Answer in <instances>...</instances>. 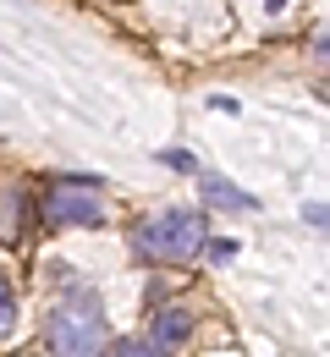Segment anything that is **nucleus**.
I'll return each instance as SVG.
<instances>
[{"mask_svg": "<svg viewBox=\"0 0 330 357\" xmlns=\"http://www.w3.org/2000/svg\"><path fill=\"white\" fill-rule=\"evenodd\" d=\"M264 6H270V11H281V6H286V0H264Z\"/></svg>", "mask_w": 330, "mask_h": 357, "instance_id": "1a4fd4ad", "label": "nucleus"}, {"mask_svg": "<svg viewBox=\"0 0 330 357\" xmlns=\"http://www.w3.org/2000/svg\"><path fill=\"white\" fill-rule=\"evenodd\" d=\"M160 160H165V165H177V171H193V160H188V154H182V149H165Z\"/></svg>", "mask_w": 330, "mask_h": 357, "instance_id": "6e6552de", "label": "nucleus"}, {"mask_svg": "<svg viewBox=\"0 0 330 357\" xmlns=\"http://www.w3.org/2000/svg\"><path fill=\"white\" fill-rule=\"evenodd\" d=\"M188 313H160V330H154V341H149V347H154V352H160V347H171V341H182V335H188Z\"/></svg>", "mask_w": 330, "mask_h": 357, "instance_id": "39448f33", "label": "nucleus"}, {"mask_svg": "<svg viewBox=\"0 0 330 357\" xmlns=\"http://www.w3.org/2000/svg\"><path fill=\"white\" fill-rule=\"evenodd\" d=\"M99 357H160V352H154L149 341H116V347L105 341V347H99Z\"/></svg>", "mask_w": 330, "mask_h": 357, "instance_id": "0eeeda50", "label": "nucleus"}, {"mask_svg": "<svg viewBox=\"0 0 330 357\" xmlns=\"http://www.w3.org/2000/svg\"><path fill=\"white\" fill-rule=\"evenodd\" d=\"M11 324H17V291H11V280L0 275V335H11Z\"/></svg>", "mask_w": 330, "mask_h": 357, "instance_id": "423d86ee", "label": "nucleus"}, {"mask_svg": "<svg viewBox=\"0 0 330 357\" xmlns=\"http://www.w3.org/2000/svg\"><path fill=\"white\" fill-rule=\"evenodd\" d=\"M45 225H105V198L99 181L61 176L45 187Z\"/></svg>", "mask_w": 330, "mask_h": 357, "instance_id": "7ed1b4c3", "label": "nucleus"}, {"mask_svg": "<svg viewBox=\"0 0 330 357\" xmlns=\"http://www.w3.org/2000/svg\"><path fill=\"white\" fill-rule=\"evenodd\" d=\"M133 248L149 264H193L209 248V225L198 209H160L133 231Z\"/></svg>", "mask_w": 330, "mask_h": 357, "instance_id": "f257e3e1", "label": "nucleus"}, {"mask_svg": "<svg viewBox=\"0 0 330 357\" xmlns=\"http://www.w3.org/2000/svg\"><path fill=\"white\" fill-rule=\"evenodd\" d=\"M204 198L215 209H253V192H242V187H232V181H220V176H204Z\"/></svg>", "mask_w": 330, "mask_h": 357, "instance_id": "20e7f679", "label": "nucleus"}, {"mask_svg": "<svg viewBox=\"0 0 330 357\" xmlns=\"http://www.w3.org/2000/svg\"><path fill=\"white\" fill-rule=\"evenodd\" d=\"M105 341H110V324L94 297L77 291L50 308V357H99Z\"/></svg>", "mask_w": 330, "mask_h": 357, "instance_id": "f03ea898", "label": "nucleus"}, {"mask_svg": "<svg viewBox=\"0 0 330 357\" xmlns=\"http://www.w3.org/2000/svg\"><path fill=\"white\" fill-rule=\"evenodd\" d=\"M22 357H39V352H22Z\"/></svg>", "mask_w": 330, "mask_h": 357, "instance_id": "9d476101", "label": "nucleus"}]
</instances>
